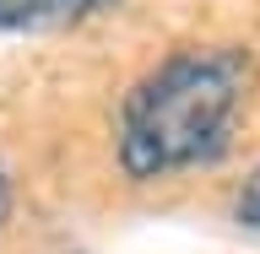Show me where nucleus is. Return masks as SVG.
<instances>
[{"mask_svg": "<svg viewBox=\"0 0 260 254\" xmlns=\"http://www.w3.org/2000/svg\"><path fill=\"white\" fill-rule=\"evenodd\" d=\"M249 103V54L233 44H190L136 76L114 114V162L136 184L184 178L233 152Z\"/></svg>", "mask_w": 260, "mask_h": 254, "instance_id": "1", "label": "nucleus"}, {"mask_svg": "<svg viewBox=\"0 0 260 254\" xmlns=\"http://www.w3.org/2000/svg\"><path fill=\"white\" fill-rule=\"evenodd\" d=\"M119 0H0V38H44L114 11Z\"/></svg>", "mask_w": 260, "mask_h": 254, "instance_id": "2", "label": "nucleus"}, {"mask_svg": "<svg viewBox=\"0 0 260 254\" xmlns=\"http://www.w3.org/2000/svg\"><path fill=\"white\" fill-rule=\"evenodd\" d=\"M233 222L260 238V168H249L244 184H239V195H233Z\"/></svg>", "mask_w": 260, "mask_h": 254, "instance_id": "3", "label": "nucleus"}, {"mask_svg": "<svg viewBox=\"0 0 260 254\" xmlns=\"http://www.w3.org/2000/svg\"><path fill=\"white\" fill-rule=\"evenodd\" d=\"M11 200H16V184H11V168H6V152H0V222L11 216Z\"/></svg>", "mask_w": 260, "mask_h": 254, "instance_id": "4", "label": "nucleus"}, {"mask_svg": "<svg viewBox=\"0 0 260 254\" xmlns=\"http://www.w3.org/2000/svg\"><path fill=\"white\" fill-rule=\"evenodd\" d=\"M65 254H87V249H65Z\"/></svg>", "mask_w": 260, "mask_h": 254, "instance_id": "5", "label": "nucleus"}]
</instances>
